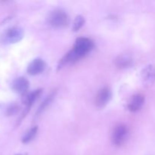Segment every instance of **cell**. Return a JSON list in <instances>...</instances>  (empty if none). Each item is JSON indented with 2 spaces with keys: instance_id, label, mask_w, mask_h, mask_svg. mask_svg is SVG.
Segmentation results:
<instances>
[{
  "instance_id": "obj_7",
  "label": "cell",
  "mask_w": 155,
  "mask_h": 155,
  "mask_svg": "<svg viewBox=\"0 0 155 155\" xmlns=\"http://www.w3.org/2000/svg\"><path fill=\"white\" fill-rule=\"evenodd\" d=\"M46 68V63L41 58H36L32 61L27 67V71L30 75L36 76L42 74Z\"/></svg>"
},
{
  "instance_id": "obj_10",
  "label": "cell",
  "mask_w": 155,
  "mask_h": 155,
  "mask_svg": "<svg viewBox=\"0 0 155 155\" xmlns=\"http://www.w3.org/2000/svg\"><path fill=\"white\" fill-rule=\"evenodd\" d=\"M42 89H36V90L33 91L30 93H29L28 95L26 96L25 100H24V103H25V110L23 113V116L21 117V119L23 117H24V116H26L27 113H28L29 110H30L31 107L33 106V104H34L35 101L39 98V97L40 96L41 93H42Z\"/></svg>"
},
{
  "instance_id": "obj_13",
  "label": "cell",
  "mask_w": 155,
  "mask_h": 155,
  "mask_svg": "<svg viewBox=\"0 0 155 155\" xmlns=\"http://www.w3.org/2000/svg\"><path fill=\"white\" fill-rule=\"evenodd\" d=\"M85 24V18L82 15L76 17L73 24V31L78 32Z\"/></svg>"
},
{
  "instance_id": "obj_9",
  "label": "cell",
  "mask_w": 155,
  "mask_h": 155,
  "mask_svg": "<svg viewBox=\"0 0 155 155\" xmlns=\"http://www.w3.org/2000/svg\"><path fill=\"white\" fill-rule=\"evenodd\" d=\"M145 103V97L142 94H136L130 98L127 108L131 112H136L140 110Z\"/></svg>"
},
{
  "instance_id": "obj_2",
  "label": "cell",
  "mask_w": 155,
  "mask_h": 155,
  "mask_svg": "<svg viewBox=\"0 0 155 155\" xmlns=\"http://www.w3.org/2000/svg\"><path fill=\"white\" fill-rule=\"evenodd\" d=\"M24 37V30L19 27L7 29L1 35V42L3 44H14L21 41Z\"/></svg>"
},
{
  "instance_id": "obj_14",
  "label": "cell",
  "mask_w": 155,
  "mask_h": 155,
  "mask_svg": "<svg viewBox=\"0 0 155 155\" xmlns=\"http://www.w3.org/2000/svg\"><path fill=\"white\" fill-rule=\"evenodd\" d=\"M54 97V94L52 93V94H51L50 95H48V96L45 98V101L42 103V104L40 105V107H39V109H38L37 112H36V115L40 114L41 113H42V112H43L44 110L47 108V107H48V106L51 104V101H52Z\"/></svg>"
},
{
  "instance_id": "obj_12",
  "label": "cell",
  "mask_w": 155,
  "mask_h": 155,
  "mask_svg": "<svg viewBox=\"0 0 155 155\" xmlns=\"http://www.w3.org/2000/svg\"><path fill=\"white\" fill-rule=\"evenodd\" d=\"M38 132V127H33L30 130H29L27 133L24 134V136L22 138V142L24 144H27L29 142L33 140L35 137H36V134Z\"/></svg>"
},
{
  "instance_id": "obj_16",
  "label": "cell",
  "mask_w": 155,
  "mask_h": 155,
  "mask_svg": "<svg viewBox=\"0 0 155 155\" xmlns=\"http://www.w3.org/2000/svg\"><path fill=\"white\" fill-rule=\"evenodd\" d=\"M15 155H28V154H27V153H22V154H18Z\"/></svg>"
},
{
  "instance_id": "obj_5",
  "label": "cell",
  "mask_w": 155,
  "mask_h": 155,
  "mask_svg": "<svg viewBox=\"0 0 155 155\" xmlns=\"http://www.w3.org/2000/svg\"><path fill=\"white\" fill-rule=\"evenodd\" d=\"M112 98V92L108 87L105 86L100 89L95 97V106L98 108H104Z\"/></svg>"
},
{
  "instance_id": "obj_4",
  "label": "cell",
  "mask_w": 155,
  "mask_h": 155,
  "mask_svg": "<svg viewBox=\"0 0 155 155\" xmlns=\"http://www.w3.org/2000/svg\"><path fill=\"white\" fill-rule=\"evenodd\" d=\"M128 133L127 127L124 124H118L114 128L112 132L111 139L114 145L120 146L122 145L125 141L126 137Z\"/></svg>"
},
{
  "instance_id": "obj_15",
  "label": "cell",
  "mask_w": 155,
  "mask_h": 155,
  "mask_svg": "<svg viewBox=\"0 0 155 155\" xmlns=\"http://www.w3.org/2000/svg\"><path fill=\"white\" fill-rule=\"evenodd\" d=\"M19 106L16 105V104H12L10 107H8L7 110H6V114L7 116H13L19 111Z\"/></svg>"
},
{
  "instance_id": "obj_1",
  "label": "cell",
  "mask_w": 155,
  "mask_h": 155,
  "mask_svg": "<svg viewBox=\"0 0 155 155\" xmlns=\"http://www.w3.org/2000/svg\"><path fill=\"white\" fill-rule=\"evenodd\" d=\"M94 47L93 42L86 37H80L77 39L73 49L66 54V58L70 64H73L85 57L90 52Z\"/></svg>"
},
{
  "instance_id": "obj_8",
  "label": "cell",
  "mask_w": 155,
  "mask_h": 155,
  "mask_svg": "<svg viewBox=\"0 0 155 155\" xmlns=\"http://www.w3.org/2000/svg\"><path fill=\"white\" fill-rule=\"evenodd\" d=\"M12 89L14 92L19 95H25L27 93L29 87H30V83L25 77H18L15 79L12 83Z\"/></svg>"
},
{
  "instance_id": "obj_6",
  "label": "cell",
  "mask_w": 155,
  "mask_h": 155,
  "mask_svg": "<svg viewBox=\"0 0 155 155\" xmlns=\"http://www.w3.org/2000/svg\"><path fill=\"white\" fill-rule=\"evenodd\" d=\"M141 78L144 86H151L155 83V66L149 64L141 72Z\"/></svg>"
},
{
  "instance_id": "obj_11",
  "label": "cell",
  "mask_w": 155,
  "mask_h": 155,
  "mask_svg": "<svg viewBox=\"0 0 155 155\" xmlns=\"http://www.w3.org/2000/svg\"><path fill=\"white\" fill-rule=\"evenodd\" d=\"M133 61L131 57L127 54H120L115 59L114 64L120 69H127L130 68L133 64Z\"/></svg>"
},
{
  "instance_id": "obj_3",
  "label": "cell",
  "mask_w": 155,
  "mask_h": 155,
  "mask_svg": "<svg viewBox=\"0 0 155 155\" xmlns=\"http://www.w3.org/2000/svg\"><path fill=\"white\" fill-rule=\"evenodd\" d=\"M48 21L51 27L54 28H62L68 26L69 23V18L66 12L58 9L50 13Z\"/></svg>"
}]
</instances>
